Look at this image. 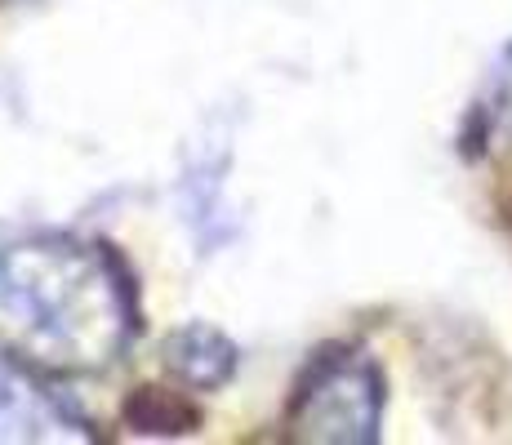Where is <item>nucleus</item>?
I'll use <instances>...</instances> for the list:
<instances>
[{"instance_id":"f257e3e1","label":"nucleus","mask_w":512,"mask_h":445,"mask_svg":"<svg viewBox=\"0 0 512 445\" xmlns=\"http://www.w3.org/2000/svg\"><path fill=\"white\" fill-rule=\"evenodd\" d=\"M134 330V281L107 245L36 236L0 250V365L98 374Z\"/></svg>"},{"instance_id":"39448f33","label":"nucleus","mask_w":512,"mask_h":445,"mask_svg":"<svg viewBox=\"0 0 512 445\" xmlns=\"http://www.w3.org/2000/svg\"><path fill=\"white\" fill-rule=\"evenodd\" d=\"M468 138L490 156H512V49L504 54V63L495 67L477 112H472Z\"/></svg>"},{"instance_id":"7ed1b4c3","label":"nucleus","mask_w":512,"mask_h":445,"mask_svg":"<svg viewBox=\"0 0 512 445\" xmlns=\"http://www.w3.org/2000/svg\"><path fill=\"white\" fill-rule=\"evenodd\" d=\"M72 419L63 414V405L49 401L45 392H36L18 374H0V441H63L81 437Z\"/></svg>"},{"instance_id":"423d86ee","label":"nucleus","mask_w":512,"mask_h":445,"mask_svg":"<svg viewBox=\"0 0 512 445\" xmlns=\"http://www.w3.org/2000/svg\"><path fill=\"white\" fill-rule=\"evenodd\" d=\"M125 419H130L139 432L170 437V432H192L196 410L183 397H174V392L143 388V392H134V397H130V405H125Z\"/></svg>"},{"instance_id":"f03ea898","label":"nucleus","mask_w":512,"mask_h":445,"mask_svg":"<svg viewBox=\"0 0 512 445\" xmlns=\"http://www.w3.org/2000/svg\"><path fill=\"white\" fill-rule=\"evenodd\" d=\"M383 379L357 348L321 352L303 370L285 410V441L303 445H370L379 437Z\"/></svg>"},{"instance_id":"20e7f679","label":"nucleus","mask_w":512,"mask_h":445,"mask_svg":"<svg viewBox=\"0 0 512 445\" xmlns=\"http://www.w3.org/2000/svg\"><path fill=\"white\" fill-rule=\"evenodd\" d=\"M165 365L192 388H219L236 365V348L210 325H187L165 343Z\"/></svg>"}]
</instances>
